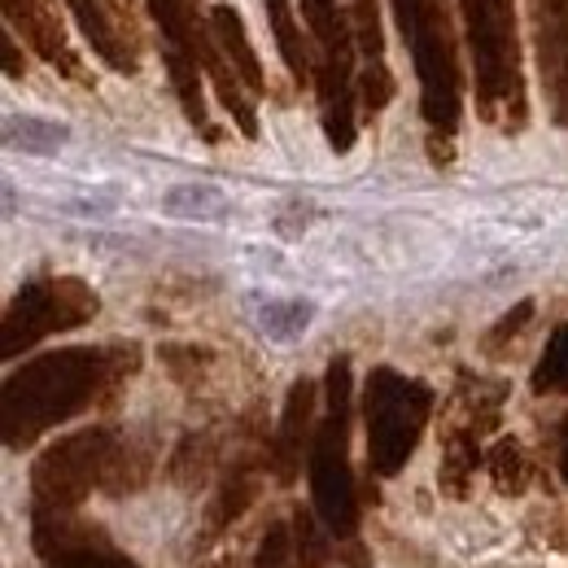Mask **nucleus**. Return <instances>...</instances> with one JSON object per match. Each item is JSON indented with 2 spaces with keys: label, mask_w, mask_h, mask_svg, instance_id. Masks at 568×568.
I'll return each instance as SVG.
<instances>
[{
  "label": "nucleus",
  "mask_w": 568,
  "mask_h": 568,
  "mask_svg": "<svg viewBox=\"0 0 568 568\" xmlns=\"http://www.w3.org/2000/svg\"><path fill=\"white\" fill-rule=\"evenodd\" d=\"M110 358H114L110 351L71 346L40 355L22 372H13L4 381V446L22 450L40 433L79 416L101 394V385L114 381Z\"/></svg>",
  "instance_id": "obj_1"
},
{
  "label": "nucleus",
  "mask_w": 568,
  "mask_h": 568,
  "mask_svg": "<svg viewBox=\"0 0 568 568\" xmlns=\"http://www.w3.org/2000/svg\"><path fill=\"white\" fill-rule=\"evenodd\" d=\"M398 31L412 44L416 71H420V110L425 123L437 136L450 141L459 128L464 110V74H459V53H455V27L446 13V0H394Z\"/></svg>",
  "instance_id": "obj_2"
},
{
  "label": "nucleus",
  "mask_w": 568,
  "mask_h": 568,
  "mask_svg": "<svg viewBox=\"0 0 568 568\" xmlns=\"http://www.w3.org/2000/svg\"><path fill=\"white\" fill-rule=\"evenodd\" d=\"M473 74H477V105L490 123L507 132L525 128V79H520V44H516V4L511 0H459Z\"/></svg>",
  "instance_id": "obj_3"
},
{
  "label": "nucleus",
  "mask_w": 568,
  "mask_h": 568,
  "mask_svg": "<svg viewBox=\"0 0 568 568\" xmlns=\"http://www.w3.org/2000/svg\"><path fill=\"white\" fill-rule=\"evenodd\" d=\"M351 385H355L351 358H333L324 381L328 412L311 442V498L324 529L337 538H351L358 529V498L355 477H351Z\"/></svg>",
  "instance_id": "obj_4"
},
{
  "label": "nucleus",
  "mask_w": 568,
  "mask_h": 568,
  "mask_svg": "<svg viewBox=\"0 0 568 568\" xmlns=\"http://www.w3.org/2000/svg\"><path fill=\"white\" fill-rule=\"evenodd\" d=\"M302 22L315 44V92L324 132L337 153L355 144V18L337 0H297Z\"/></svg>",
  "instance_id": "obj_5"
},
{
  "label": "nucleus",
  "mask_w": 568,
  "mask_h": 568,
  "mask_svg": "<svg viewBox=\"0 0 568 568\" xmlns=\"http://www.w3.org/2000/svg\"><path fill=\"white\" fill-rule=\"evenodd\" d=\"M428 416H433V389L425 381L403 376L394 367H376L367 376L363 420H367V464L376 477H394L407 468Z\"/></svg>",
  "instance_id": "obj_6"
},
{
  "label": "nucleus",
  "mask_w": 568,
  "mask_h": 568,
  "mask_svg": "<svg viewBox=\"0 0 568 568\" xmlns=\"http://www.w3.org/2000/svg\"><path fill=\"white\" fill-rule=\"evenodd\" d=\"M119 455H123V446L114 442L110 428H83L74 437H62L31 468L36 503L53 507V511H71L79 498H88L114 473Z\"/></svg>",
  "instance_id": "obj_7"
},
{
  "label": "nucleus",
  "mask_w": 568,
  "mask_h": 568,
  "mask_svg": "<svg viewBox=\"0 0 568 568\" xmlns=\"http://www.w3.org/2000/svg\"><path fill=\"white\" fill-rule=\"evenodd\" d=\"M97 315V293L83 281L53 276V281H31L18 288V297L4 311V333H0V355L13 358L31 351L36 342L79 328Z\"/></svg>",
  "instance_id": "obj_8"
},
{
  "label": "nucleus",
  "mask_w": 568,
  "mask_h": 568,
  "mask_svg": "<svg viewBox=\"0 0 568 568\" xmlns=\"http://www.w3.org/2000/svg\"><path fill=\"white\" fill-rule=\"evenodd\" d=\"M36 551L44 568H136L97 525L53 507H36Z\"/></svg>",
  "instance_id": "obj_9"
},
{
  "label": "nucleus",
  "mask_w": 568,
  "mask_h": 568,
  "mask_svg": "<svg viewBox=\"0 0 568 568\" xmlns=\"http://www.w3.org/2000/svg\"><path fill=\"white\" fill-rule=\"evenodd\" d=\"M358 49H363V74H358V97L367 114H381L394 97V74L385 67V31H381V4L376 0H351Z\"/></svg>",
  "instance_id": "obj_10"
},
{
  "label": "nucleus",
  "mask_w": 568,
  "mask_h": 568,
  "mask_svg": "<svg viewBox=\"0 0 568 568\" xmlns=\"http://www.w3.org/2000/svg\"><path fill=\"white\" fill-rule=\"evenodd\" d=\"M538 22V62L551 88L556 119L568 128V0H534Z\"/></svg>",
  "instance_id": "obj_11"
},
{
  "label": "nucleus",
  "mask_w": 568,
  "mask_h": 568,
  "mask_svg": "<svg viewBox=\"0 0 568 568\" xmlns=\"http://www.w3.org/2000/svg\"><path fill=\"white\" fill-rule=\"evenodd\" d=\"M315 385L311 381H297L288 389V403L281 412V428H276V442H272V468L281 481H293L297 468H302V450H311L315 442Z\"/></svg>",
  "instance_id": "obj_12"
},
{
  "label": "nucleus",
  "mask_w": 568,
  "mask_h": 568,
  "mask_svg": "<svg viewBox=\"0 0 568 568\" xmlns=\"http://www.w3.org/2000/svg\"><path fill=\"white\" fill-rule=\"evenodd\" d=\"M67 9L74 13V22H79L83 40L92 44V53H97L110 71H119V74L136 71V53H132L136 44L114 31V22H110V13L101 9V0H67Z\"/></svg>",
  "instance_id": "obj_13"
},
{
  "label": "nucleus",
  "mask_w": 568,
  "mask_h": 568,
  "mask_svg": "<svg viewBox=\"0 0 568 568\" xmlns=\"http://www.w3.org/2000/svg\"><path fill=\"white\" fill-rule=\"evenodd\" d=\"M211 31H214V40H219V49H223V58L232 62V71L241 74L245 92H250V97H263V92H267V79H263V67H258V58H254V49H250V36H245L241 13H236L232 4H214Z\"/></svg>",
  "instance_id": "obj_14"
},
{
  "label": "nucleus",
  "mask_w": 568,
  "mask_h": 568,
  "mask_svg": "<svg viewBox=\"0 0 568 568\" xmlns=\"http://www.w3.org/2000/svg\"><path fill=\"white\" fill-rule=\"evenodd\" d=\"M267 4V22H272V36L281 44V58L288 74L297 83H311L315 79V44L302 36L297 18H293V0H263Z\"/></svg>",
  "instance_id": "obj_15"
},
{
  "label": "nucleus",
  "mask_w": 568,
  "mask_h": 568,
  "mask_svg": "<svg viewBox=\"0 0 568 568\" xmlns=\"http://www.w3.org/2000/svg\"><path fill=\"white\" fill-rule=\"evenodd\" d=\"M67 141H71V132H67L62 123H49V119H27V114L4 119V144L22 149V153H40V158H49V153H58Z\"/></svg>",
  "instance_id": "obj_16"
},
{
  "label": "nucleus",
  "mask_w": 568,
  "mask_h": 568,
  "mask_svg": "<svg viewBox=\"0 0 568 568\" xmlns=\"http://www.w3.org/2000/svg\"><path fill=\"white\" fill-rule=\"evenodd\" d=\"M162 211L175 214V219H219L227 211V202L211 184H180V189H171L162 197Z\"/></svg>",
  "instance_id": "obj_17"
},
{
  "label": "nucleus",
  "mask_w": 568,
  "mask_h": 568,
  "mask_svg": "<svg viewBox=\"0 0 568 568\" xmlns=\"http://www.w3.org/2000/svg\"><path fill=\"white\" fill-rule=\"evenodd\" d=\"M568 389V324H560L542 351V363L534 372V394H560Z\"/></svg>",
  "instance_id": "obj_18"
},
{
  "label": "nucleus",
  "mask_w": 568,
  "mask_h": 568,
  "mask_svg": "<svg viewBox=\"0 0 568 568\" xmlns=\"http://www.w3.org/2000/svg\"><path fill=\"white\" fill-rule=\"evenodd\" d=\"M477 437H473V428H459V433H450V442H446V468H442V481H446V490L450 495H464V481H468V473L477 468Z\"/></svg>",
  "instance_id": "obj_19"
},
{
  "label": "nucleus",
  "mask_w": 568,
  "mask_h": 568,
  "mask_svg": "<svg viewBox=\"0 0 568 568\" xmlns=\"http://www.w3.org/2000/svg\"><path fill=\"white\" fill-rule=\"evenodd\" d=\"M250 498H254V473L241 464L232 477H227V486L219 490V503H214V520H211V529H223L227 520H236L245 507H250Z\"/></svg>",
  "instance_id": "obj_20"
},
{
  "label": "nucleus",
  "mask_w": 568,
  "mask_h": 568,
  "mask_svg": "<svg viewBox=\"0 0 568 568\" xmlns=\"http://www.w3.org/2000/svg\"><path fill=\"white\" fill-rule=\"evenodd\" d=\"M311 315H315L311 302H267V311H263V328H267L276 342H293L297 333H306Z\"/></svg>",
  "instance_id": "obj_21"
},
{
  "label": "nucleus",
  "mask_w": 568,
  "mask_h": 568,
  "mask_svg": "<svg viewBox=\"0 0 568 568\" xmlns=\"http://www.w3.org/2000/svg\"><path fill=\"white\" fill-rule=\"evenodd\" d=\"M490 473H495L498 490H507V495L525 490V455H520V442L516 437H503L495 450H490Z\"/></svg>",
  "instance_id": "obj_22"
},
{
  "label": "nucleus",
  "mask_w": 568,
  "mask_h": 568,
  "mask_svg": "<svg viewBox=\"0 0 568 568\" xmlns=\"http://www.w3.org/2000/svg\"><path fill=\"white\" fill-rule=\"evenodd\" d=\"M288 556H293L288 525H284V520H276V525L263 534V542H258V568H284V565H288Z\"/></svg>",
  "instance_id": "obj_23"
},
{
  "label": "nucleus",
  "mask_w": 568,
  "mask_h": 568,
  "mask_svg": "<svg viewBox=\"0 0 568 568\" xmlns=\"http://www.w3.org/2000/svg\"><path fill=\"white\" fill-rule=\"evenodd\" d=\"M529 320H534V302H516V311H511V315H503V320H498V328L490 333V351H498V342L516 337Z\"/></svg>",
  "instance_id": "obj_24"
},
{
  "label": "nucleus",
  "mask_w": 568,
  "mask_h": 568,
  "mask_svg": "<svg viewBox=\"0 0 568 568\" xmlns=\"http://www.w3.org/2000/svg\"><path fill=\"white\" fill-rule=\"evenodd\" d=\"M0 53H4V74H9V79H18V74L27 71V62L18 58V44H13L9 36H4V44H0Z\"/></svg>",
  "instance_id": "obj_25"
},
{
  "label": "nucleus",
  "mask_w": 568,
  "mask_h": 568,
  "mask_svg": "<svg viewBox=\"0 0 568 568\" xmlns=\"http://www.w3.org/2000/svg\"><path fill=\"white\" fill-rule=\"evenodd\" d=\"M560 477L568 481V420H565V433H560Z\"/></svg>",
  "instance_id": "obj_26"
}]
</instances>
